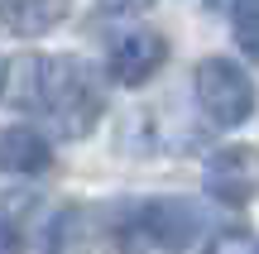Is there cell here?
I'll use <instances>...</instances> for the list:
<instances>
[{"label":"cell","instance_id":"1","mask_svg":"<svg viewBox=\"0 0 259 254\" xmlns=\"http://www.w3.org/2000/svg\"><path fill=\"white\" fill-rule=\"evenodd\" d=\"M19 106L38 111L58 134L82 139L101 115V91L72 58H29L19 67Z\"/></svg>","mask_w":259,"mask_h":254},{"label":"cell","instance_id":"2","mask_svg":"<svg viewBox=\"0 0 259 254\" xmlns=\"http://www.w3.org/2000/svg\"><path fill=\"white\" fill-rule=\"evenodd\" d=\"M197 101L216 125H240L254 115V82L231 58H206L197 63Z\"/></svg>","mask_w":259,"mask_h":254},{"label":"cell","instance_id":"3","mask_svg":"<svg viewBox=\"0 0 259 254\" xmlns=\"http://www.w3.org/2000/svg\"><path fill=\"white\" fill-rule=\"evenodd\" d=\"M202 230V211L183 197H158V201H144L130 221V235L139 245H158V249H187L192 235Z\"/></svg>","mask_w":259,"mask_h":254},{"label":"cell","instance_id":"4","mask_svg":"<svg viewBox=\"0 0 259 254\" xmlns=\"http://www.w3.org/2000/svg\"><path fill=\"white\" fill-rule=\"evenodd\" d=\"M206 192L226 207H240L259 192V149L250 144H231V149L211 154L206 163Z\"/></svg>","mask_w":259,"mask_h":254},{"label":"cell","instance_id":"5","mask_svg":"<svg viewBox=\"0 0 259 254\" xmlns=\"http://www.w3.org/2000/svg\"><path fill=\"white\" fill-rule=\"evenodd\" d=\"M168 58V43L163 34H154V29H130L111 43V77L120 86H144L149 77L163 67Z\"/></svg>","mask_w":259,"mask_h":254},{"label":"cell","instance_id":"6","mask_svg":"<svg viewBox=\"0 0 259 254\" xmlns=\"http://www.w3.org/2000/svg\"><path fill=\"white\" fill-rule=\"evenodd\" d=\"M0 168L24 173V178L48 173L53 168V144L29 125H10V130H0Z\"/></svg>","mask_w":259,"mask_h":254},{"label":"cell","instance_id":"7","mask_svg":"<svg viewBox=\"0 0 259 254\" xmlns=\"http://www.w3.org/2000/svg\"><path fill=\"white\" fill-rule=\"evenodd\" d=\"M38 226V197L34 192H5L0 197V254H24Z\"/></svg>","mask_w":259,"mask_h":254},{"label":"cell","instance_id":"8","mask_svg":"<svg viewBox=\"0 0 259 254\" xmlns=\"http://www.w3.org/2000/svg\"><path fill=\"white\" fill-rule=\"evenodd\" d=\"M63 15H67V0H0V24L19 38L48 34Z\"/></svg>","mask_w":259,"mask_h":254},{"label":"cell","instance_id":"9","mask_svg":"<svg viewBox=\"0 0 259 254\" xmlns=\"http://www.w3.org/2000/svg\"><path fill=\"white\" fill-rule=\"evenodd\" d=\"M48 254H87V207H63L53 216Z\"/></svg>","mask_w":259,"mask_h":254},{"label":"cell","instance_id":"10","mask_svg":"<svg viewBox=\"0 0 259 254\" xmlns=\"http://www.w3.org/2000/svg\"><path fill=\"white\" fill-rule=\"evenodd\" d=\"M235 43L259 63V0H235Z\"/></svg>","mask_w":259,"mask_h":254},{"label":"cell","instance_id":"11","mask_svg":"<svg viewBox=\"0 0 259 254\" xmlns=\"http://www.w3.org/2000/svg\"><path fill=\"white\" fill-rule=\"evenodd\" d=\"M206 254H259V240L250 230H226V235H216L206 245Z\"/></svg>","mask_w":259,"mask_h":254},{"label":"cell","instance_id":"12","mask_svg":"<svg viewBox=\"0 0 259 254\" xmlns=\"http://www.w3.org/2000/svg\"><path fill=\"white\" fill-rule=\"evenodd\" d=\"M154 0H101L106 15H139V10H149Z\"/></svg>","mask_w":259,"mask_h":254},{"label":"cell","instance_id":"13","mask_svg":"<svg viewBox=\"0 0 259 254\" xmlns=\"http://www.w3.org/2000/svg\"><path fill=\"white\" fill-rule=\"evenodd\" d=\"M5 82H10V72H5V63H0V91H5Z\"/></svg>","mask_w":259,"mask_h":254}]
</instances>
